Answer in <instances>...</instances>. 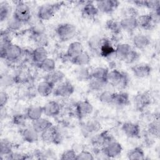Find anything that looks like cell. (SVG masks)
I'll list each match as a JSON object with an SVG mask.
<instances>
[{"mask_svg":"<svg viewBox=\"0 0 160 160\" xmlns=\"http://www.w3.org/2000/svg\"><path fill=\"white\" fill-rule=\"evenodd\" d=\"M148 131L150 135L154 138H158L159 137L160 128L159 119H155L148 125Z\"/></svg>","mask_w":160,"mask_h":160,"instance_id":"41","label":"cell"},{"mask_svg":"<svg viewBox=\"0 0 160 160\" xmlns=\"http://www.w3.org/2000/svg\"><path fill=\"white\" fill-rule=\"evenodd\" d=\"M138 12L137 9L133 7H128L124 10V17L137 18Z\"/></svg>","mask_w":160,"mask_h":160,"instance_id":"53","label":"cell"},{"mask_svg":"<svg viewBox=\"0 0 160 160\" xmlns=\"http://www.w3.org/2000/svg\"><path fill=\"white\" fill-rule=\"evenodd\" d=\"M112 141H114V139L109 131H104L94 134L91 139V142L95 148H99L104 147Z\"/></svg>","mask_w":160,"mask_h":160,"instance_id":"6","label":"cell"},{"mask_svg":"<svg viewBox=\"0 0 160 160\" xmlns=\"http://www.w3.org/2000/svg\"><path fill=\"white\" fill-rule=\"evenodd\" d=\"M119 23L121 29L128 32L134 31L138 27L136 18L124 17L121 20Z\"/></svg>","mask_w":160,"mask_h":160,"instance_id":"20","label":"cell"},{"mask_svg":"<svg viewBox=\"0 0 160 160\" xmlns=\"http://www.w3.org/2000/svg\"><path fill=\"white\" fill-rule=\"evenodd\" d=\"M76 159L77 160H92L94 159L93 154L88 151L82 150L77 154Z\"/></svg>","mask_w":160,"mask_h":160,"instance_id":"51","label":"cell"},{"mask_svg":"<svg viewBox=\"0 0 160 160\" xmlns=\"http://www.w3.org/2000/svg\"><path fill=\"white\" fill-rule=\"evenodd\" d=\"M128 78L126 73L118 69H112L109 71L107 77L108 84L119 89L125 88L128 84Z\"/></svg>","mask_w":160,"mask_h":160,"instance_id":"1","label":"cell"},{"mask_svg":"<svg viewBox=\"0 0 160 160\" xmlns=\"http://www.w3.org/2000/svg\"><path fill=\"white\" fill-rule=\"evenodd\" d=\"M20 134L23 140L28 142H36L39 139V133H38L32 127L21 129Z\"/></svg>","mask_w":160,"mask_h":160,"instance_id":"18","label":"cell"},{"mask_svg":"<svg viewBox=\"0 0 160 160\" xmlns=\"http://www.w3.org/2000/svg\"><path fill=\"white\" fill-rule=\"evenodd\" d=\"M45 27L42 22L39 21L36 22L31 28V35H38L45 33Z\"/></svg>","mask_w":160,"mask_h":160,"instance_id":"46","label":"cell"},{"mask_svg":"<svg viewBox=\"0 0 160 160\" xmlns=\"http://www.w3.org/2000/svg\"><path fill=\"white\" fill-rule=\"evenodd\" d=\"M83 46L81 42L79 41H74L69 44L68 47L66 56L69 60L80 54L83 52Z\"/></svg>","mask_w":160,"mask_h":160,"instance_id":"17","label":"cell"},{"mask_svg":"<svg viewBox=\"0 0 160 160\" xmlns=\"http://www.w3.org/2000/svg\"><path fill=\"white\" fill-rule=\"evenodd\" d=\"M99 53L100 56L104 58H108L114 54L115 48L112 46L109 39L106 38L101 39Z\"/></svg>","mask_w":160,"mask_h":160,"instance_id":"15","label":"cell"},{"mask_svg":"<svg viewBox=\"0 0 160 160\" xmlns=\"http://www.w3.org/2000/svg\"><path fill=\"white\" fill-rule=\"evenodd\" d=\"M139 53L136 51L132 49L126 56L125 59H124V61L127 64H132L136 62L139 59Z\"/></svg>","mask_w":160,"mask_h":160,"instance_id":"47","label":"cell"},{"mask_svg":"<svg viewBox=\"0 0 160 160\" xmlns=\"http://www.w3.org/2000/svg\"><path fill=\"white\" fill-rule=\"evenodd\" d=\"M54 89V85L44 80L40 82L37 87V91L38 94L42 97L49 96Z\"/></svg>","mask_w":160,"mask_h":160,"instance_id":"21","label":"cell"},{"mask_svg":"<svg viewBox=\"0 0 160 160\" xmlns=\"http://www.w3.org/2000/svg\"><path fill=\"white\" fill-rule=\"evenodd\" d=\"M143 7L147 8L148 9L155 10L160 8V1H143Z\"/></svg>","mask_w":160,"mask_h":160,"instance_id":"52","label":"cell"},{"mask_svg":"<svg viewBox=\"0 0 160 160\" xmlns=\"http://www.w3.org/2000/svg\"><path fill=\"white\" fill-rule=\"evenodd\" d=\"M12 152V144L7 139H2L0 142L1 156H7Z\"/></svg>","mask_w":160,"mask_h":160,"instance_id":"36","label":"cell"},{"mask_svg":"<svg viewBox=\"0 0 160 160\" xmlns=\"http://www.w3.org/2000/svg\"><path fill=\"white\" fill-rule=\"evenodd\" d=\"M151 96L148 92H139L134 97V104L136 109L139 111H143L151 103Z\"/></svg>","mask_w":160,"mask_h":160,"instance_id":"8","label":"cell"},{"mask_svg":"<svg viewBox=\"0 0 160 160\" xmlns=\"http://www.w3.org/2000/svg\"><path fill=\"white\" fill-rule=\"evenodd\" d=\"M63 5V2H58L53 4H45L41 6L37 12V16L40 21H48L51 19L56 12Z\"/></svg>","mask_w":160,"mask_h":160,"instance_id":"2","label":"cell"},{"mask_svg":"<svg viewBox=\"0 0 160 160\" xmlns=\"http://www.w3.org/2000/svg\"><path fill=\"white\" fill-rule=\"evenodd\" d=\"M56 32L59 39L62 41H68L75 37L77 33V29L75 25L71 23H62L59 24Z\"/></svg>","mask_w":160,"mask_h":160,"instance_id":"3","label":"cell"},{"mask_svg":"<svg viewBox=\"0 0 160 160\" xmlns=\"http://www.w3.org/2000/svg\"><path fill=\"white\" fill-rule=\"evenodd\" d=\"M43 113L49 117H54L58 116L61 111V106L59 104L55 101L48 102L42 106Z\"/></svg>","mask_w":160,"mask_h":160,"instance_id":"14","label":"cell"},{"mask_svg":"<svg viewBox=\"0 0 160 160\" xmlns=\"http://www.w3.org/2000/svg\"><path fill=\"white\" fill-rule=\"evenodd\" d=\"M39 68L44 72H49L56 69V62L55 61L49 58H47L43 61L38 64Z\"/></svg>","mask_w":160,"mask_h":160,"instance_id":"34","label":"cell"},{"mask_svg":"<svg viewBox=\"0 0 160 160\" xmlns=\"http://www.w3.org/2000/svg\"><path fill=\"white\" fill-rule=\"evenodd\" d=\"M101 129V123L96 119H89L84 125V129L88 133H96Z\"/></svg>","mask_w":160,"mask_h":160,"instance_id":"31","label":"cell"},{"mask_svg":"<svg viewBox=\"0 0 160 160\" xmlns=\"http://www.w3.org/2000/svg\"><path fill=\"white\" fill-rule=\"evenodd\" d=\"M91 72L88 68L82 66L77 69L76 76L79 81H89L91 78Z\"/></svg>","mask_w":160,"mask_h":160,"instance_id":"39","label":"cell"},{"mask_svg":"<svg viewBox=\"0 0 160 160\" xmlns=\"http://www.w3.org/2000/svg\"><path fill=\"white\" fill-rule=\"evenodd\" d=\"M106 28L114 35L119 34L122 30L119 22L114 19L108 20L106 22Z\"/></svg>","mask_w":160,"mask_h":160,"instance_id":"38","label":"cell"},{"mask_svg":"<svg viewBox=\"0 0 160 160\" xmlns=\"http://www.w3.org/2000/svg\"><path fill=\"white\" fill-rule=\"evenodd\" d=\"M31 56L33 61L39 64L48 58V53L45 47H36L32 51Z\"/></svg>","mask_w":160,"mask_h":160,"instance_id":"26","label":"cell"},{"mask_svg":"<svg viewBox=\"0 0 160 160\" xmlns=\"http://www.w3.org/2000/svg\"><path fill=\"white\" fill-rule=\"evenodd\" d=\"M15 9L12 16L22 23L28 22L31 18L30 8L24 2H15Z\"/></svg>","mask_w":160,"mask_h":160,"instance_id":"4","label":"cell"},{"mask_svg":"<svg viewBox=\"0 0 160 160\" xmlns=\"http://www.w3.org/2000/svg\"><path fill=\"white\" fill-rule=\"evenodd\" d=\"M58 130L55 126L52 125L41 133V139L46 142H52L53 138Z\"/></svg>","mask_w":160,"mask_h":160,"instance_id":"33","label":"cell"},{"mask_svg":"<svg viewBox=\"0 0 160 160\" xmlns=\"http://www.w3.org/2000/svg\"><path fill=\"white\" fill-rule=\"evenodd\" d=\"M138 26L146 30H150L154 28V25L152 22L149 14H142L136 18Z\"/></svg>","mask_w":160,"mask_h":160,"instance_id":"27","label":"cell"},{"mask_svg":"<svg viewBox=\"0 0 160 160\" xmlns=\"http://www.w3.org/2000/svg\"><path fill=\"white\" fill-rule=\"evenodd\" d=\"M114 92L109 91H103L99 96V101L104 104H112Z\"/></svg>","mask_w":160,"mask_h":160,"instance_id":"42","label":"cell"},{"mask_svg":"<svg viewBox=\"0 0 160 160\" xmlns=\"http://www.w3.org/2000/svg\"><path fill=\"white\" fill-rule=\"evenodd\" d=\"M74 87L72 84L68 81H63L60 82L53 91V94L57 97L68 98L73 94Z\"/></svg>","mask_w":160,"mask_h":160,"instance_id":"7","label":"cell"},{"mask_svg":"<svg viewBox=\"0 0 160 160\" xmlns=\"http://www.w3.org/2000/svg\"><path fill=\"white\" fill-rule=\"evenodd\" d=\"M119 2L116 0H104L96 2V6L99 10L103 13H111L119 6Z\"/></svg>","mask_w":160,"mask_h":160,"instance_id":"11","label":"cell"},{"mask_svg":"<svg viewBox=\"0 0 160 160\" xmlns=\"http://www.w3.org/2000/svg\"><path fill=\"white\" fill-rule=\"evenodd\" d=\"M70 61L79 67L86 66L88 65L91 61V57L88 52L83 51L78 56L74 57V58L71 59Z\"/></svg>","mask_w":160,"mask_h":160,"instance_id":"29","label":"cell"},{"mask_svg":"<svg viewBox=\"0 0 160 160\" xmlns=\"http://www.w3.org/2000/svg\"><path fill=\"white\" fill-rule=\"evenodd\" d=\"M42 114H44L42 106L33 105L27 109L26 115L28 119L33 121L41 118Z\"/></svg>","mask_w":160,"mask_h":160,"instance_id":"23","label":"cell"},{"mask_svg":"<svg viewBox=\"0 0 160 160\" xmlns=\"http://www.w3.org/2000/svg\"><path fill=\"white\" fill-rule=\"evenodd\" d=\"M131 71L135 77L138 78H145L150 75L152 68L148 64L141 63L132 66Z\"/></svg>","mask_w":160,"mask_h":160,"instance_id":"13","label":"cell"},{"mask_svg":"<svg viewBox=\"0 0 160 160\" xmlns=\"http://www.w3.org/2000/svg\"><path fill=\"white\" fill-rule=\"evenodd\" d=\"M62 141V136L61 134L58 131L56 133V134H55L54 138H53V140H52V142L54 143V144H55L58 145V144H59L61 143Z\"/></svg>","mask_w":160,"mask_h":160,"instance_id":"55","label":"cell"},{"mask_svg":"<svg viewBox=\"0 0 160 160\" xmlns=\"http://www.w3.org/2000/svg\"><path fill=\"white\" fill-rule=\"evenodd\" d=\"M108 82L106 81H102L91 78L89 80V88L91 90L94 91H99L104 89L107 85Z\"/></svg>","mask_w":160,"mask_h":160,"instance_id":"35","label":"cell"},{"mask_svg":"<svg viewBox=\"0 0 160 160\" xmlns=\"http://www.w3.org/2000/svg\"><path fill=\"white\" fill-rule=\"evenodd\" d=\"M11 8L9 3L3 1L0 3V21L3 22L5 20L9 19L11 14Z\"/></svg>","mask_w":160,"mask_h":160,"instance_id":"37","label":"cell"},{"mask_svg":"<svg viewBox=\"0 0 160 160\" xmlns=\"http://www.w3.org/2000/svg\"><path fill=\"white\" fill-rule=\"evenodd\" d=\"M22 54V50L21 48L18 44L11 43L5 49L4 52L1 56V58L8 61L14 62L18 60Z\"/></svg>","mask_w":160,"mask_h":160,"instance_id":"5","label":"cell"},{"mask_svg":"<svg viewBox=\"0 0 160 160\" xmlns=\"http://www.w3.org/2000/svg\"><path fill=\"white\" fill-rule=\"evenodd\" d=\"M28 119L26 114H15L12 118V122L17 126L23 127L25 126L26 119Z\"/></svg>","mask_w":160,"mask_h":160,"instance_id":"45","label":"cell"},{"mask_svg":"<svg viewBox=\"0 0 160 160\" xmlns=\"http://www.w3.org/2000/svg\"><path fill=\"white\" fill-rule=\"evenodd\" d=\"M99 10L92 1H88L82 8V16L88 19H93L98 15Z\"/></svg>","mask_w":160,"mask_h":160,"instance_id":"16","label":"cell"},{"mask_svg":"<svg viewBox=\"0 0 160 160\" xmlns=\"http://www.w3.org/2000/svg\"><path fill=\"white\" fill-rule=\"evenodd\" d=\"M109 73V70L108 68L104 67H96L93 69L91 72V78L106 81L107 77Z\"/></svg>","mask_w":160,"mask_h":160,"instance_id":"30","label":"cell"},{"mask_svg":"<svg viewBox=\"0 0 160 160\" xmlns=\"http://www.w3.org/2000/svg\"><path fill=\"white\" fill-rule=\"evenodd\" d=\"M23 23H22L21 21H19L18 19H17L16 18H14L13 16L8 19V22H7V26H8V30L9 31H18L19 30L22 26Z\"/></svg>","mask_w":160,"mask_h":160,"instance_id":"43","label":"cell"},{"mask_svg":"<svg viewBox=\"0 0 160 160\" xmlns=\"http://www.w3.org/2000/svg\"><path fill=\"white\" fill-rule=\"evenodd\" d=\"M101 150L103 154L108 158H114L121 154L122 147L119 142L114 140L102 148Z\"/></svg>","mask_w":160,"mask_h":160,"instance_id":"9","label":"cell"},{"mask_svg":"<svg viewBox=\"0 0 160 160\" xmlns=\"http://www.w3.org/2000/svg\"><path fill=\"white\" fill-rule=\"evenodd\" d=\"M9 99L8 93L4 91H1L0 92V107L2 109L7 104Z\"/></svg>","mask_w":160,"mask_h":160,"instance_id":"54","label":"cell"},{"mask_svg":"<svg viewBox=\"0 0 160 160\" xmlns=\"http://www.w3.org/2000/svg\"><path fill=\"white\" fill-rule=\"evenodd\" d=\"M101 42V38H99L98 36H92L89 39L88 42V45L89 48L92 51L99 52Z\"/></svg>","mask_w":160,"mask_h":160,"instance_id":"44","label":"cell"},{"mask_svg":"<svg viewBox=\"0 0 160 160\" xmlns=\"http://www.w3.org/2000/svg\"><path fill=\"white\" fill-rule=\"evenodd\" d=\"M132 49L131 46L127 43H120L115 48L116 57L119 60L124 61L127 54Z\"/></svg>","mask_w":160,"mask_h":160,"instance_id":"28","label":"cell"},{"mask_svg":"<svg viewBox=\"0 0 160 160\" xmlns=\"http://www.w3.org/2000/svg\"><path fill=\"white\" fill-rule=\"evenodd\" d=\"M127 157L130 160H142L145 158V154L141 147H136L128 151Z\"/></svg>","mask_w":160,"mask_h":160,"instance_id":"32","label":"cell"},{"mask_svg":"<svg viewBox=\"0 0 160 160\" xmlns=\"http://www.w3.org/2000/svg\"><path fill=\"white\" fill-rule=\"evenodd\" d=\"M121 129L128 138H138L140 136V127L132 122H125L122 124Z\"/></svg>","mask_w":160,"mask_h":160,"instance_id":"12","label":"cell"},{"mask_svg":"<svg viewBox=\"0 0 160 160\" xmlns=\"http://www.w3.org/2000/svg\"><path fill=\"white\" fill-rule=\"evenodd\" d=\"M6 159H18V160H24L30 159L31 157L26 154L19 152H12L11 154L6 156Z\"/></svg>","mask_w":160,"mask_h":160,"instance_id":"49","label":"cell"},{"mask_svg":"<svg viewBox=\"0 0 160 160\" xmlns=\"http://www.w3.org/2000/svg\"><path fill=\"white\" fill-rule=\"evenodd\" d=\"M129 103V94L127 92H114L112 104L118 107H123L128 105Z\"/></svg>","mask_w":160,"mask_h":160,"instance_id":"22","label":"cell"},{"mask_svg":"<svg viewBox=\"0 0 160 160\" xmlns=\"http://www.w3.org/2000/svg\"><path fill=\"white\" fill-rule=\"evenodd\" d=\"M15 82V77L11 76V74H4L1 77V84L3 87L9 86Z\"/></svg>","mask_w":160,"mask_h":160,"instance_id":"48","label":"cell"},{"mask_svg":"<svg viewBox=\"0 0 160 160\" xmlns=\"http://www.w3.org/2000/svg\"><path fill=\"white\" fill-rule=\"evenodd\" d=\"M31 37L34 43L37 45V47H45L48 44L49 39L45 33L38 35H31Z\"/></svg>","mask_w":160,"mask_h":160,"instance_id":"40","label":"cell"},{"mask_svg":"<svg viewBox=\"0 0 160 160\" xmlns=\"http://www.w3.org/2000/svg\"><path fill=\"white\" fill-rule=\"evenodd\" d=\"M132 43L134 46L139 50L144 49L150 44V39L144 34H137L132 39Z\"/></svg>","mask_w":160,"mask_h":160,"instance_id":"25","label":"cell"},{"mask_svg":"<svg viewBox=\"0 0 160 160\" xmlns=\"http://www.w3.org/2000/svg\"><path fill=\"white\" fill-rule=\"evenodd\" d=\"M64 77L65 74L62 71L58 69H54L47 73L45 76L44 80L48 81L53 85H56V84H59L60 82H62Z\"/></svg>","mask_w":160,"mask_h":160,"instance_id":"19","label":"cell"},{"mask_svg":"<svg viewBox=\"0 0 160 160\" xmlns=\"http://www.w3.org/2000/svg\"><path fill=\"white\" fill-rule=\"evenodd\" d=\"M52 125V122L48 119L41 118L37 120L32 121V128L39 134L45 131L46 129Z\"/></svg>","mask_w":160,"mask_h":160,"instance_id":"24","label":"cell"},{"mask_svg":"<svg viewBox=\"0 0 160 160\" xmlns=\"http://www.w3.org/2000/svg\"><path fill=\"white\" fill-rule=\"evenodd\" d=\"M93 111V106L91 103L88 100H82L78 101L76 104V112L78 118L82 119Z\"/></svg>","mask_w":160,"mask_h":160,"instance_id":"10","label":"cell"},{"mask_svg":"<svg viewBox=\"0 0 160 160\" xmlns=\"http://www.w3.org/2000/svg\"><path fill=\"white\" fill-rule=\"evenodd\" d=\"M76 156H77V153L76 152V151L72 149H67L66 151H64L62 153L60 159L62 160H65V159L73 160V159H76Z\"/></svg>","mask_w":160,"mask_h":160,"instance_id":"50","label":"cell"}]
</instances>
